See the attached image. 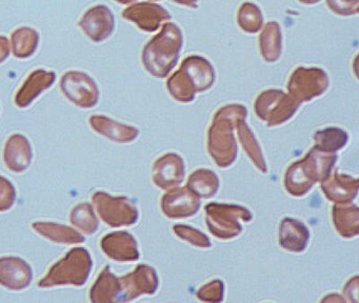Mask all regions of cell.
Returning <instances> with one entry per match:
<instances>
[{
    "instance_id": "6da1fadb",
    "label": "cell",
    "mask_w": 359,
    "mask_h": 303,
    "mask_svg": "<svg viewBox=\"0 0 359 303\" xmlns=\"http://www.w3.org/2000/svg\"><path fill=\"white\" fill-rule=\"evenodd\" d=\"M92 264L89 250L83 248H73L50 269L49 273L39 281V288L83 285L91 273Z\"/></svg>"
},
{
    "instance_id": "7a4b0ae2",
    "label": "cell",
    "mask_w": 359,
    "mask_h": 303,
    "mask_svg": "<svg viewBox=\"0 0 359 303\" xmlns=\"http://www.w3.org/2000/svg\"><path fill=\"white\" fill-rule=\"evenodd\" d=\"M60 88L65 96L81 109H91L98 102L96 82L88 74L81 72H68L60 80Z\"/></svg>"
},
{
    "instance_id": "3957f363",
    "label": "cell",
    "mask_w": 359,
    "mask_h": 303,
    "mask_svg": "<svg viewBox=\"0 0 359 303\" xmlns=\"http://www.w3.org/2000/svg\"><path fill=\"white\" fill-rule=\"evenodd\" d=\"M92 201L100 218L110 227H123L136 221L135 208L126 198L112 197L104 191H96L92 196Z\"/></svg>"
},
{
    "instance_id": "277c9868",
    "label": "cell",
    "mask_w": 359,
    "mask_h": 303,
    "mask_svg": "<svg viewBox=\"0 0 359 303\" xmlns=\"http://www.w3.org/2000/svg\"><path fill=\"white\" fill-rule=\"evenodd\" d=\"M79 25L92 41L102 42L112 34L114 17L108 6H96L85 13Z\"/></svg>"
},
{
    "instance_id": "5b68a950",
    "label": "cell",
    "mask_w": 359,
    "mask_h": 303,
    "mask_svg": "<svg viewBox=\"0 0 359 303\" xmlns=\"http://www.w3.org/2000/svg\"><path fill=\"white\" fill-rule=\"evenodd\" d=\"M30 265L18 257L0 258V285L10 290H22L32 281Z\"/></svg>"
},
{
    "instance_id": "8992f818",
    "label": "cell",
    "mask_w": 359,
    "mask_h": 303,
    "mask_svg": "<svg viewBox=\"0 0 359 303\" xmlns=\"http://www.w3.org/2000/svg\"><path fill=\"white\" fill-rule=\"evenodd\" d=\"M32 149L28 139L22 134H14L6 143V166L14 173H22L29 168L32 161Z\"/></svg>"
},
{
    "instance_id": "52a82bcc",
    "label": "cell",
    "mask_w": 359,
    "mask_h": 303,
    "mask_svg": "<svg viewBox=\"0 0 359 303\" xmlns=\"http://www.w3.org/2000/svg\"><path fill=\"white\" fill-rule=\"evenodd\" d=\"M56 75L54 72L36 69L27 78L22 88L18 90L15 96L18 107H27L43 92L48 90L55 82Z\"/></svg>"
},
{
    "instance_id": "ba28073f",
    "label": "cell",
    "mask_w": 359,
    "mask_h": 303,
    "mask_svg": "<svg viewBox=\"0 0 359 303\" xmlns=\"http://www.w3.org/2000/svg\"><path fill=\"white\" fill-rule=\"evenodd\" d=\"M100 246L109 258L116 261H130L138 257L137 248L130 234L113 233L104 236L100 241Z\"/></svg>"
},
{
    "instance_id": "9c48e42d",
    "label": "cell",
    "mask_w": 359,
    "mask_h": 303,
    "mask_svg": "<svg viewBox=\"0 0 359 303\" xmlns=\"http://www.w3.org/2000/svg\"><path fill=\"white\" fill-rule=\"evenodd\" d=\"M32 227L39 235L56 243L79 244L86 241L85 237L79 231L67 225L52 222H35Z\"/></svg>"
},
{
    "instance_id": "30bf717a",
    "label": "cell",
    "mask_w": 359,
    "mask_h": 303,
    "mask_svg": "<svg viewBox=\"0 0 359 303\" xmlns=\"http://www.w3.org/2000/svg\"><path fill=\"white\" fill-rule=\"evenodd\" d=\"M121 292V282L117 279L109 267H104L98 276L95 283L90 290V299L94 303H107L116 301V297Z\"/></svg>"
},
{
    "instance_id": "8fae6325",
    "label": "cell",
    "mask_w": 359,
    "mask_h": 303,
    "mask_svg": "<svg viewBox=\"0 0 359 303\" xmlns=\"http://www.w3.org/2000/svg\"><path fill=\"white\" fill-rule=\"evenodd\" d=\"M90 124L96 133L117 142H127L133 140L136 136L134 128L117 123L106 116H92L90 118Z\"/></svg>"
},
{
    "instance_id": "7c38bea8",
    "label": "cell",
    "mask_w": 359,
    "mask_h": 303,
    "mask_svg": "<svg viewBox=\"0 0 359 303\" xmlns=\"http://www.w3.org/2000/svg\"><path fill=\"white\" fill-rule=\"evenodd\" d=\"M39 36L31 27H20L12 34V52L18 58L32 56L39 46Z\"/></svg>"
},
{
    "instance_id": "4fadbf2b",
    "label": "cell",
    "mask_w": 359,
    "mask_h": 303,
    "mask_svg": "<svg viewBox=\"0 0 359 303\" xmlns=\"http://www.w3.org/2000/svg\"><path fill=\"white\" fill-rule=\"evenodd\" d=\"M70 221L86 235H92L98 229L97 217L89 203H81L75 206L71 212Z\"/></svg>"
},
{
    "instance_id": "5bb4252c",
    "label": "cell",
    "mask_w": 359,
    "mask_h": 303,
    "mask_svg": "<svg viewBox=\"0 0 359 303\" xmlns=\"http://www.w3.org/2000/svg\"><path fill=\"white\" fill-rule=\"evenodd\" d=\"M15 199V187L7 178L0 176V212L10 210L13 206Z\"/></svg>"
},
{
    "instance_id": "9a60e30c",
    "label": "cell",
    "mask_w": 359,
    "mask_h": 303,
    "mask_svg": "<svg viewBox=\"0 0 359 303\" xmlns=\"http://www.w3.org/2000/svg\"><path fill=\"white\" fill-rule=\"evenodd\" d=\"M10 55L9 40L4 36H0V63L4 62Z\"/></svg>"
},
{
    "instance_id": "2e32d148",
    "label": "cell",
    "mask_w": 359,
    "mask_h": 303,
    "mask_svg": "<svg viewBox=\"0 0 359 303\" xmlns=\"http://www.w3.org/2000/svg\"><path fill=\"white\" fill-rule=\"evenodd\" d=\"M116 1L121 2V4H129V2H132L133 0H116Z\"/></svg>"
}]
</instances>
